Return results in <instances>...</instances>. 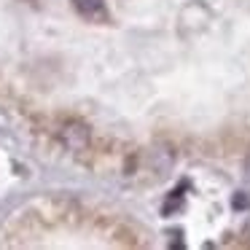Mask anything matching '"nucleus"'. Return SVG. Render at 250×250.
<instances>
[{"mask_svg":"<svg viewBox=\"0 0 250 250\" xmlns=\"http://www.w3.org/2000/svg\"><path fill=\"white\" fill-rule=\"evenodd\" d=\"M245 234H248V237H250V221L245 223Z\"/></svg>","mask_w":250,"mask_h":250,"instance_id":"nucleus-5","label":"nucleus"},{"mask_svg":"<svg viewBox=\"0 0 250 250\" xmlns=\"http://www.w3.org/2000/svg\"><path fill=\"white\" fill-rule=\"evenodd\" d=\"M76 11L81 14L89 22H108V8H105V0H73Z\"/></svg>","mask_w":250,"mask_h":250,"instance_id":"nucleus-2","label":"nucleus"},{"mask_svg":"<svg viewBox=\"0 0 250 250\" xmlns=\"http://www.w3.org/2000/svg\"><path fill=\"white\" fill-rule=\"evenodd\" d=\"M60 135H62V140H65V146L70 148V151H83V148L89 146V129L83 124H78V121H67Z\"/></svg>","mask_w":250,"mask_h":250,"instance_id":"nucleus-1","label":"nucleus"},{"mask_svg":"<svg viewBox=\"0 0 250 250\" xmlns=\"http://www.w3.org/2000/svg\"><path fill=\"white\" fill-rule=\"evenodd\" d=\"M242 169H245V178H248V180H250V156H248V159H245V167H242Z\"/></svg>","mask_w":250,"mask_h":250,"instance_id":"nucleus-4","label":"nucleus"},{"mask_svg":"<svg viewBox=\"0 0 250 250\" xmlns=\"http://www.w3.org/2000/svg\"><path fill=\"white\" fill-rule=\"evenodd\" d=\"M231 205H234V210H242V207H248V205H250V199H248V196H242V194H237Z\"/></svg>","mask_w":250,"mask_h":250,"instance_id":"nucleus-3","label":"nucleus"}]
</instances>
